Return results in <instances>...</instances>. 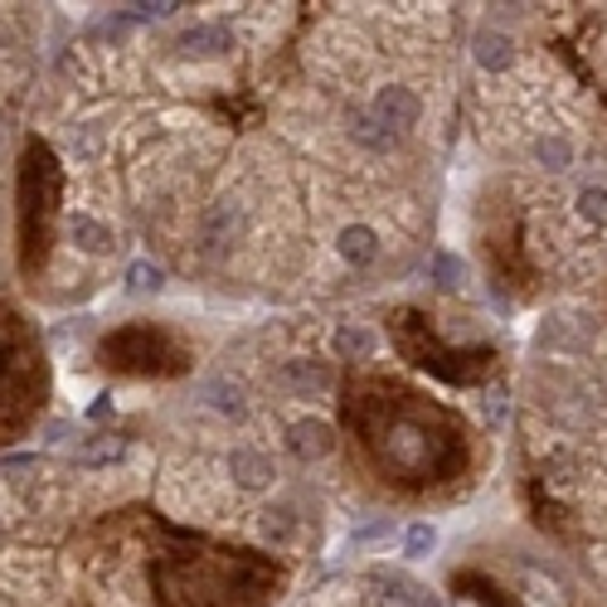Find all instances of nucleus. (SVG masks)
I'll return each mask as SVG.
<instances>
[{
  "label": "nucleus",
  "mask_w": 607,
  "mask_h": 607,
  "mask_svg": "<svg viewBox=\"0 0 607 607\" xmlns=\"http://www.w3.org/2000/svg\"><path fill=\"white\" fill-rule=\"evenodd\" d=\"M447 588H452L461 603H477V607H520L515 593H510L501 578L481 574V568H457V574L447 578Z\"/></svg>",
  "instance_id": "obj_9"
},
{
  "label": "nucleus",
  "mask_w": 607,
  "mask_h": 607,
  "mask_svg": "<svg viewBox=\"0 0 607 607\" xmlns=\"http://www.w3.org/2000/svg\"><path fill=\"white\" fill-rule=\"evenodd\" d=\"M64 219V161L44 137H30L15 170V263L24 283H40Z\"/></svg>",
  "instance_id": "obj_4"
},
{
  "label": "nucleus",
  "mask_w": 607,
  "mask_h": 607,
  "mask_svg": "<svg viewBox=\"0 0 607 607\" xmlns=\"http://www.w3.org/2000/svg\"><path fill=\"white\" fill-rule=\"evenodd\" d=\"M525 510H530V520H534V530H544L550 540L558 544H574L578 540V530H574V515H568L564 505L550 496V486H544V477H525Z\"/></svg>",
  "instance_id": "obj_8"
},
{
  "label": "nucleus",
  "mask_w": 607,
  "mask_h": 607,
  "mask_svg": "<svg viewBox=\"0 0 607 607\" xmlns=\"http://www.w3.org/2000/svg\"><path fill=\"white\" fill-rule=\"evenodd\" d=\"M127 540L146 550V583L156 607H273L287 593V564L248 544L170 525L146 505L121 510Z\"/></svg>",
  "instance_id": "obj_2"
},
{
  "label": "nucleus",
  "mask_w": 607,
  "mask_h": 607,
  "mask_svg": "<svg viewBox=\"0 0 607 607\" xmlns=\"http://www.w3.org/2000/svg\"><path fill=\"white\" fill-rule=\"evenodd\" d=\"M336 418L350 461L398 501H452L486 467V443L461 408L433 398L404 374L350 370Z\"/></svg>",
  "instance_id": "obj_1"
},
{
  "label": "nucleus",
  "mask_w": 607,
  "mask_h": 607,
  "mask_svg": "<svg viewBox=\"0 0 607 607\" xmlns=\"http://www.w3.org/2000/svg\"><path fill=\"white\" fill-rule=\"evenodd\" d=\"M384 331L398 360L452 388H481L505 370L501 345H486V340L461 345V340H447L437 331V316H428L423 307H394L384 316Z\"/></svg>",
  "instance_id": "obj_5"
},
{
  "label": "nucleus",
  "mask_w": 607,
  "mask_h": 607,
  "mask_svg": "<svg viewBox=\"0 0 607 607\" xmlns=\"http://www.w3.org/2000/svg\"><path fill=\"white\" fill-rule=\"evenodd\" d=\"M49 388H54V374H49L40 331L15 301L0 297V452L40 423Z\"/></svg>",
  "instance_id": "obj_3"
},
{
  "label": "nucleus",
  "mask_w": 607,
  "mask_h": 607,
  "mask_svg": "<svg viewBox=\"0 0 607 607\" xmlns=\"http://www.w3.org/2000/svg\"><path fill=\"white\" fill-rule=\"evenodd\" d=\"M93 360L103 374L113 380H180L194 370V350L190 340L166 321L137 316V321H121L113 331L97 336Z\"/></svg>",
  "instance_id": "obj_7"
},
{
  "label": "nucleus",
  "mask_w": 607,
  "mask_h": 607,
  "mask_svg": "<svg viewBox=\"0 0 607 607\" xmlns=\"http://www.w3.org/2000/svg\"><path fill=\"white\" fill-rule=\"evenodd\" d=\"M477 248L491 273V287L510 301L540 297V267L525 248V210L510 185H486L477 200Z\"/></svg>",
  "instance_id": "obj_6"
}]
</instances>
